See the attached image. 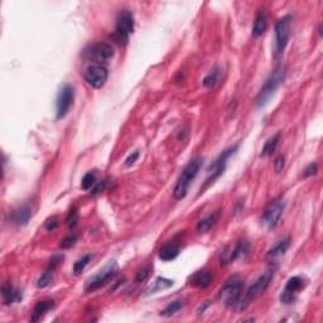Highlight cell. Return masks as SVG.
I'll return each instance as SVG.
<instances>
[{"label":"cell","instance_id":"obj_1","mask_svg":"<svg viewBox=\"0 0 323 323\" xmlns=\"http://www.w3.org/2000/svg\"><path fill=\"white\" fill-rule=\"evenodd\" d=\"M203 166V158L202 156H196L194 159H192L184 169L182 171V173L179 174L178 179L176 182V186L173 188V197L177 201H181L188 193L189 186H191L192 182L194 181V178L198 174L199 169Z\"/></svg>","mask_w":323,"mask_h":323},{"label":"cell","instance_id":"obj_2","mask_svg":"<svg viewBox=\"0 0 323 323\" xmlns=\"http://www.w3.org/2000/svg\"><path fill=\"white\" fill-rule=\"evenodd\" d=\"M285 66L279 65L272 73H270L269 77L266 78L264 85L260 88L259 93H257L256 98H255V102L259 107H264L267 102L270 101V98L274 96V93L277 92V90L279 88V86L282 85L283 81L285 78Z\"/></svg>","mask_w":323,"mask_h":323},{"label":"cell","instance_id":"obj_3","mask_svg":"<svg viewBox=\"0 0 323 323\" xmlns=\"http://www.w3.org/2000/svg\"><path fill=\"white\" fill-rule=\"evenodd\" d=\"M242 292H244V280L237 275H234L222 285L219 293V299L226 307H232L240 302Z\"/></svg>","mask_w":323,"mask_h":323},{"label":"cell","instance_id":"obj_4","mask_svg":"<svg viewBox=\"0 0 323 323\" xmlns=\"http://www.w3.org/2000/svg\"><path fill=\"white\" fill-rule=\"evenodd\" d=\"M237 146L239 145L231 146V148H229V149H226V150L222 151V153L220 154L219 156H217L216 160H214L213 163H212L211 166L208 167V169H207V172H208V177H207V179L204 181L203 186L201 187V193H203V192L206 191V189L208 188V187L211 186V184L213 183V182L216 181V179L219 178V177L221 176L222 173H224L225 169H226L227 159H229L230 156H231L232 154L235 153V150L237 149Z\"/></svg>","mask_w":323,"mask_h":323},{"label":"cell","instance_id":"obj_5","mask_svg":"<svg viewBox=\"0 0 323 323\" xmlns=\"http://www.w3.org/2000/svg\"><path fill=\"white\" fill-rule=\"evenodd\" d=\"M114 48L113 45L105 42L93 43V44L88 45L85 50H83V57L88 61H92L96 65H103L111 61L114 57Z\"/></svg>","mask_w":323,"mask_h":323},{"label":"cell","instance_id":"obj_6","mask_svg":"<svg viewBox=\"0 0 323 323\" xmlns=\"http://www.w3.org/2000/svg\"><path fill=\"white\" fill-rule=\"evenodd\" d=\"M134 30V15L129 10H123L119 13L118 19L115 24V32L113 37L115 38L116 42L126 43L129 39V35Z\"/></svg>","mask_w":323,"mask_h":323},{"label":"cell","instance_id":"obj_7","mask_svg":"<svg viewBox=\"0 0 323 323\" xmlns=\"http://www.w3.org/2000/svg\"><path fill=\"white\" fill-rule=\"evenodd\" d=\"M285 209V199L283 197L275 198L274 201L270 202L269 206L265 208L264 213L261 216V224L266 229H274L279 222L283 212Z\"/></svg>","mask_w":323,"mask_h":323},{"label":"cell","instance_id":"obj_8","mask_svg":"<svg viewBox=\"0 0 323 323\" xmlns=\"http://www.w3.org/2000/svg\"><path fill=\"white\" fill-rule=\"evenodd\" d=\"M290 24H292V17L290 15H285V17L280 18L275 23V50H277L278 55L284 52L285 47H287L288 42H289Z\"/></svg>","mask_w":323,"mask_h":323},{"label":"cell","instance_id":"obj_9","mask_svg":"<svg viewBox=\"0 0 323 323\" xmlns=\"http://www.w3.org/2000/svg\"><path fill=\"white\" fill-rule=\"evenodd\" d=\"M116 270H118V265L115 261L110 262L109 265H106L103 269H101L100 272L96 273L93 277H91L90 279L86 282L85 284V292L86 293H92L95 290H97L98 288H101L102 285H105L111 278L115 275Z\"/></svg>","mask_w":323,"mask_h":323},{"label":"cell","instance_id":"obj_10","mask_svg":"<svg viewBox=\"0 0 323 323\" xmlns=\"http://www.w3.org/2000/svg\"><path fill=\"white\" fill-rule=\"evenodd\" d=\"M273 278H274V269H267L266 272L262 273V274L260 275V277L257 278L251 285H250V288L246 290V294H245V298H244L245 307L249 304L250 300L257 298L259 295H261L262 293L266 290V288L269 287Z\"/></svg>","mask_w":323,"mask_h":323},{"label":"cell","instance_id":"obj_11","mask_svg":"<svg viewBox=\"0 0 323 323\" xmlns=\"http://www.w3.org/2000/svg\"><path fill=\"white\" fill-rule=\"evenodd\" d=\"M109 71L103 65H90L86 68L83 77L85 81L93 88H101L107 80Z\"/></svg>","mask_w":323,"mask_h":323},{"label":"cell","instance_id":"obj_12","mask_svg":"<svg viewBox=\"0 0 323 323\" xmlns=\"http://www.w3.org/2000/svg\"><path fill=\"white\" fill-rule=\"evenodd\" d=\"M73 96H75V92H73L72 86L66 85L61 88L60 93H58L57 102H56V113H57L56 114V119L57 120H61V119H63L67 115L71 106H72Z\"/></svg>","mask_w":323,"mask_h":323},{"label":"cell","instance_id":"obj_13","mask_svg":"<svg viewBox=\"0 0 323 323\" xmlns=\"http://www.w3.org/2000/svg\"><path fill=\"white\" fill-rule=\"evenodd\" d=\"M303 288H304V279L302 277L290 278L280 293V302L284 304H292Z\"/></svg>","mask_w":323,"mask_h":323},{"label":"cell","instance_id":"obj_14","mask_svg":"<svg viewBox=\"0 0 323 323\" xmlns=\"http://www.w3.org/2000/svg\"><path fill=\"white\" fill-rule=\"evenodd\" d=\"M247 254H249V244L246 241H239L234 247H230L229 250L222 252L221 265H227L235 260L242 259Z\"/></svg>","mask_w":323,"mask_h":323},{"label":"cell","instance_id":"obj_15","mask_svg":"<svg viewBox=\"0 0 323 323\" xmlns=\"http://www.w3.org/2000/svg\"><path fill=\"white\" fill-rule=\"evenodd\" d=\"M32 217V207L28 204L18 207L10 213V221L17 226H25Z\"/></svg>","mask_w":323,"mask_h":323},{"label":"cell","instance_id":"obj_16","mask_svg":"<svg viewBox=\"0 0 323 323\" xmlns=\"http://www.w3.org/2000/svg\"><path fill=\"white\" fill-rule=\"evenodd\" d=\"M213 279V273L209 270H201L194 273L193 277L189 280V284L196 288H207L211 284V280Z\"/></svg>","mask_w":323,"mask_h":323},{"label":"cell","instance_id":"obj_17","mask_svg":"<svg viewBox=\"0 0 323 323\" xmlns=\"http://www.w3.org/2000/svg\"><path fill=\"white\" fill-rule=\"evenodd\" d=\"M289 246H290L289 237L280 240V241H278V244L275 245V246H273L272 249L267 251L266 259L269 260V261H275V260H278L279 257H282L283 255H284L285 252L288 251Z\"/></svg>","mask_w":323,"mask_h":323},{"label":"cell","instance_id":"obj_18","mask_svg":"<svg viewBox=\"0 0 323 323\" xmlns=\"http://www.w3.org/2000/svg\"><path fill=\"white\" fill-rule=\"evenodd\" d=\"M267 28V14L265 13V10H260L256 14L254 20V25H252L251 34L254 38H259L260 35H262L265 33Z\"/></svg>","mask_w":323,"mask_h":323},{"label":"cell","instance_id":"obj_19","mask_svg":"<svg viewBox=\"0 0 323 323\" xmlns=\"http://www.w3.org/2000/svg\"><path fill=\"white\" fill-rule=\"evenodd\" d=\"M179 250L181 246L177 242H168V244L163 245L159 250V259L163 261H171L174 260L179 255Z\"/></svg>","mask_w":323,"mask_h":323},{"label":"cell","instance_id":"obj_20","mask_svg":"<svg viewBox=\"0 0 323 323\" xmlns=\"http://www.w3.org/2000/svg\"><path fill=\"white\" fill-rule=\"evenodd\" d=\"M2 297L4 304H12L22 299V293L19 290H15L10 283H5L2 287Z\"/></svg>","mask_w":323,"mask_h":323},{"label":"cell","instance_id":"obj_21","mask_svg":"<svg viewBox=\"0 0 323 323\" xmlns=\"http://www.w3.org/2000/svg\"><path fill=\"white\" fill-rule=\"evenodd\" d=\"M53 307H55V302H53L52 299L40 300V302H38L37 304H35L30 320H32V322H38V320H39L48 310L52 309Z\"/></svg>","mask_w":323,"mask_h":323},{"label":"cell","instance_id":"obj_22","mask_svg":"<svg viewBox=\"0 0 323 323\" xmlns=\"http://www.w3.org/2000/svg\"><path fill=\"white\" fill-rule=\"evenodd\" d=\"M217 220H219V212H213V213L208 214V216L204 217V219H202L201 221L198 222V225H197V231L201 232V234L209 231V230L214 226Z\"/></svg>","mask_w":323,"mask_h":323},{"label":"cell","instance_id":"obj_23","mask_svg":"<svg viewBox=\"0 0 323 323\" xmlns=\"http://www.w3.org/2000/svg\"><path fill=\"white\" fill-rule=\"evenodd\" d=\"M279 139H280V134L277 133L273 136H270L266 141H265L264 146L261 149V156H269L272 155L273 153L277 149L278 144H279Z\"/></svg>","mask_w":323,"mask_h":323},{"label":"cell","instance_id":"obj_24","mask_svg":"<svg viewBox=\"0 0 323 323\" xmlns=\"http://www.w3.org/2000/svg\"><path fill=\"white\" fill-rule=\"evenodd\" d=\"M220 75H221L220 68H213V70L209 71V72L206 75V77L203 78V81H202L204 87H213V86L219 82Z\"/></svg>","mask_w":323,"mask_h":323},{"label":"cell","instance_id":"obj_25","mask_svg":"<svg viewBox=\"0 0 323 323\" xmlns=\"http://www.w3.org/2000/svg\"><path fill=\"white\" fill-rule=\"evenodd\" d=\"M172 285H173V280L166 279V278H158L153 283V287H150V289H149V294H153V293L158 292V290L167 289V288L172 287Z\"/></svg>","mask_w":323,"mask_h":323},{"label":"cell","instance_id":"obj_26","mask_svg":"<svg viewBox=\"0 0 323 323\" xmlns=\"http://www.w3.org/2000/svg\"><path fill=\"white\" fill-rule=\"evenodd\" d=\"M91 260V255L87 254V255H83L81 259H78L77 261L73 264V274L75 275H80L81 273L85 270V267L87 266V264L90 262Z\"/></svg>","mask_w":323,"mask_h":323},{"label":"cell","instance_id":"obj_27","mask_svg":"<svg viewBox=\"0 0 323 323\" xmlns=\"http://www.w3.org/2000/svg\"><path fill=\"white\" fill-rule=\"evenodd\" d=\"M182 308V302L181 300H174V302H171L163 310L160 312V315L163 317H171V315L176 314L179 309Z\"/></svg>","mask_w":323,"mask_h":323},{"label":"cell","instance_id":"obj_28","mask_svg":"<svg viewBox=\"0 0 323 323\" xmlns=\"http://www.w3.org/2000/svg\"><path fill=\"white\" fill-rule=\"evenodd\" d=\"M153 270V264H148L146 266L141 267L138 273H136L135 277V283L140 284V283H144L149 277H150V273Z\"/></svg>","mask_w":323,"mask_h":323},{"label":"cell","instance_id":"obj_29","mask_svg":"<svg viewBox=\"0 0 323 323\" xmlns=\"http://www.w3.org/2000/svg\"><path fill=\"white\" fill-rule=\"evenodd\" d=\"M53 272H55V270L48 269L47 272L43 273V274L40 275L39 279H38L37 287L38 288H42V289H43V288H47L48 285H49L50 283L53 282Z\"/></svg>","mask_w":323,"mask_h":323},{"label":"cell","instance_id":"obj_30","mask_svg":"<svg viewBox=\"0 0 323 323\" xmlns=\"http://www.w3.org/2000/svg\"><path fill=\"white\" fill-rule=\"evenodd\" d=\"M96 183V176L93 172H90V173L85 174L82 178V181H81V187H82L83 189H91L93 186H95Z\"/></svg>","mask_w":323,"mask_h":323},{"label":"cell","instance_id":"obj_31","mask_svg":"<svg viewBox=\"0 0 323 323\" xmlns=\"http://www.w3.org/2000/svg\"><path fill=\"white\" fill-rule=\"evenodd\" d=\"M284 166H285V156L283 155V154H279V155L274 159L275 172H277V173H280V172L283 171V168H284Z\"/></svg>","mask_w":323,"mask_h":323},{"label":"cell","instance_id":"obj_32","mask_svg":"<svg viewBox=\"0 0 323 323\" xmlns=\"http://www.w3.org/2000/svg\"><path fill=\"white\" fill-rule=\"evenodd\" d=\"M77 221H78V214L77 212H76V209H72V211L68 213V217H67V226L70 227V229H73V227L77 225Z\"/></svg>","mask_w":323,"mask_h":323},{"label":"cell","instance_id":"obj_33","mask_svg":"<svg viewBox=\"0 0 323 323\" xmlns=\"http://www.w3.org/2000/svg\"><path fill=\"white\" fill-rule=\"evenodd\" d=\"M317 171H318V166H317V163H310L309 166L307 167V168L304 169V171H303V177H304V178H307V177H310V176H314L315 173H317Z\"/></svg>","mask_w":323,"mask_h":323},{"label":"cell","instance_id":"obj_34","mask_svg":"<svg viewBox=\"0 0 323 323\" xmlns=\"http://www.w3.org/2000/svg\"><path fill=\"white\" fill-rule=\"evenodd\" d=\"M75 242H76L75 235H72V236H67L62 240V242H61V247H62V249H68V247L72 246Z\"/></svg>","mask_w":323,"mask_h":323},{"label":"cell","instance_id":"obj_35","mask_svg":"<svg viewBox=\"0 0 323 323\" xmlns=\"http://www.w3.org/2000/svg\"><path fill=\"white\" fill-rule=\"evenodd\" d=\"M58 226V219L57 217H50L47 222H45V230L49 232H52L56 227Z\"/></svg>","mask_w":323,"mask_h":323},{"label":"cell","instance_id":"obj_36","mask_svg":"<svg viewBox=\"0 0 323 323\" xmlns=\"http://www.w3.org/2000/svg\"><path fill=\"white\" fill-rule=\"evenodd\" d=\"M138 158H139V151H135V153H133L131 155H129L128 158L125 159V166L126 167H130L131 164L135 163V160Z\"/></svg>","mask_w":323,"mask_h":323},{"label":"cell","instance_id":"obj_37","mask_svg":"<svg viewBox=\"0 0 323 323\" xmlns=\"http://www.w3.org/2000/svg\"><path fill=\"white\" fill-rule=\"evenodd\" d=\"M105 184H106L105 181H103L102 183H98L97 186H96L95 188L92 189V194H96V193H98V192H100V191H102V189L105 188Z\"/></svg>","mask_w":323,"mask_h":323}]
</instances>
